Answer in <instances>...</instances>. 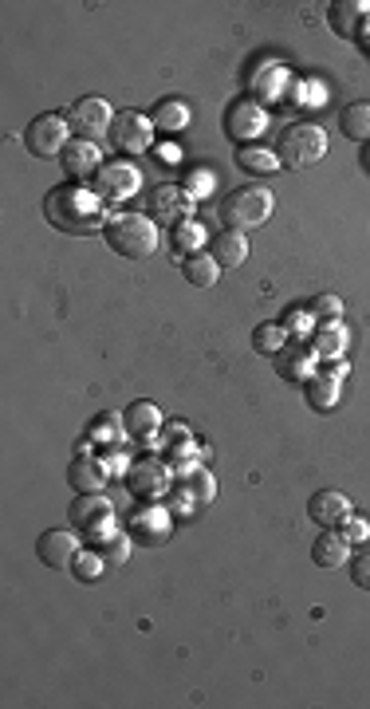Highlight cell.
I'll list each match as a JSON object with an SVG mask.
<instances>
[{
    "label": "cell",
    "mask_w": 370,
    "mask_h": 709,
    "mask_svg": "<svg viewBox=\"0 0 370 709\" xmlns=\"http://www.w3.org/2000/svg\"><path fill=\"white\" fill-rule=\"evenodd\" d=\"M44 217L67 233V237H91V233H103L107 221H103V201L95 197V190L71 182V186H56L44 197Z\"/></svg>",
    "instance_id": "1"
},
{
    "label": "cell",
    "mask_w": 370,
    "mask_h": 709,
    "mask_svg": "<svg viewBox=\"0 0 370 709\" xmlns=\"http://www.w3.org/2000/svg\"><path fill=\"white\" fill-rule=\"evenodd\" d=\"M103 237L126 260H150L158 253V245H162L158 225L150 217H142V213H119V217H111L107 229H103Z\"/></svg>",
    "instance_id": "2"
},
{
    "label": "cell",
    "mask_w": 370,
    "mask_h": 709,
    "mask_svg": "<svg viewBox=\"0 0 370 709\" xmlns=\"http://www.w3.org/2000/svg\"><path fill=\"white\" fill-rule=\"evenodd\" d=\"M323 154H327V134L315 123H292L276 138V158L284 170H308L315 162H323Z\"/></svg>",
    "instance_id": "3"
},
{
    "label": "cell",
    "mask_w": 370,
    "mask_h": 709,
    "mask_svg": "<svg viewBox=\"0 0 370 709\" xmlns=\"http://www.w3.org/2000/svg\"><path fill=\"white\" fill-rule=\"evenodd\" d=\"M272 209H276L272 190H264V186H241V190H233V194L221 201V221L229 229H237V233H248V229L268 225Z\"/></svg>",
    "instance_id": "4"
},
{
    "label": "cell",
    "mask_w": 370,
    "mask_h": 709,
    "mask_svg": "<svg viewBox=\"0 0 370 709\" xmlns=\"http://www.w3.org/2000/svg\"><path fill=\"white\" fill-rule=\"evenodd\" d=\"M67 127L75 138H83V142H99V138H111V127H115V111H111V103L107 99H99V95H83L79 103H71L67 107Z\"/></svg>",
    "instance_id": "5"
},
{
    "label": "cell",
    "mask_w": 370,
    "mask_h": 709,
    "mask_svg": "<svg viewBox=\"0 0 370 709\" xmlns=\"http://www.w3.org/2000/svg\"><path fill=\"white\" fill-rule=\"evenodd\" d=\"M24 146H28L32 158H44V162L63 158V150L71 146V127H67V119L56 115V111L36 115V119L28 123V130H24Z\"/></svg>",
    "instance_id": "6"
},
{
    "label": "cell",
    "mask_w": 370,
    "mask_h": 709,
    "mask_svg": "<svg viewBox=\"0 0 370 709\" xmlns=\"http://www.w3.org/2000/svg\"><path fill=\"white\" fill-rule=\"evenodd\" d=\"M71 524L79 532H87L91 540H107L111 528H115V516H111V501L103 493H79V501L71 505Z\"/></svg>",
    "instance_id": "7"
},
{
    "label": "cell",
    "mask_w": 370,
    "mask_h": 709,
    "mask_svg": "<svg viewBox=\"0 0 370 709\" xmlns=\"http://www.w3.org/2000/svg\"><path fill=\"white\" fill-rule=\"evenodd\" d=\"M264 107L256 103V99H233L229 107H225V119H221V127L225 134L237 142V146H252V138L256 134H264Z\"/></svg>",
    "instance_id": "8"
},
{
    "label": "cell",
    "mask_w": 370,
    "mask_h": 709,
    "mask_svg": "<svg viewBox=\"0 0 370 709\" xmlns=\"http://www.w3.org/2000/svg\"><path fill=\"white\" fill-rule=\"evenodd\" d=\"M91 190H95V197H99L103 205H123V201H130V197L138 194V170H134L130 162L103 166V170L95 174Z\"/></svg>",
    "instance_id": "9"
},
{
    "label": "cell",
    "mask_w": 370,
    "mask_h": 709,
    "mask_svg": "<svg viewBox=\"0 0 370 709\" xmlns=\"http://www.w3.org/2000/svg\"><path fill=\"white\" fill-rule=\"evenodd\" d=\"M154 142V123L138 111H119L115 115V127H111V146L119 154H146Z\"/></svg>",
    "instance_id": "10"
},
{
    "label": "cell",
    "mask_w": 370,
    "mask_h": 709,
    "mask_svg": "<svg viewBox=\"0 0 370 709\" xmlns=\"http://www.w3.org/2000/svg\"><path fill=\"white\" fill-rule=\"evenodd\" d=\"M126 485H130L134 497L158 501V497L170 489V469H166V461H158V457H138V461L126 469Z\"/></svg>",
    "instance_id": "11"
},
{
    "label": "cell",
    "mask_w": 370,
    "mask_h": 709,
    "mask_svg": "<svg viewBox=\"0 0 370 709\" xmlns=\"http://www.w3.org/2000/svg\"><path fill=\"white\" fill-rule=\"evenodd\" d=\"M327 24L343 40H363L370 32V0H335L327 8Z\"/></svg>",
    "instance_id": "12"
},
{
    "label": "cell",
    "mask_w": 370,
    "mask_h": 709,
    "mask_svg": "<svg viewBox=\"0 0 370 709\" xmlns=\"http://www.w3.org/2000/svg\"><path fill=\"white\" fill-rule=\"evenodd\" d=\"M146 201H150V213H146V217H150L154 225H182V221H189V209L197 205L182 186H158Z\"/></svg>",
    "instance_id": "13"
},
{
    "label": "cell",
    "mask_w": 370,
    "mask_h": 709,
    "mask_svg": "<svg viewBox=\"0 0 370 709\" xmlns=\"http://www.w3.org/2000/svg\"><path fill=\"white\" fill-rule=\"evenodd\" d=\"M36 556L44 568H71V560L79 556V536L67 532V528H48L40 540H36Z\"/></svg>",
    "instance_id": "14"
},
{
    "label": "cell",
    "mask_w": 370,
    "mask_h": 709,
    "mask_svg": "<svg viewBox=\"0 0 370 709\" xmlns=\"http://www.w3.org/2000/svg\"><path fill=\"white\" fill-rule=\"evenodd\" d=\"M63 170L71 182H95V174L103 170V154L95 142H83V138H71V146L63 150Z\"/></svg>",
    "instance_id": "15"
},
{
    "label": "cell",
    "mask_w": 370,
    "mask_h": 709,
    "mask_svg": "<svg viewBox=\"0 0 370 709\" xmlns=\"http://www.w3.org/2000/svg\"><path fill=\"white\" fill-rule=\"evenodd\" d=\"M107 477H111L107 461H99V457H91V453H79V457L67 465V481H71L75 493H103Z\"/></svg>",
    "instance_id": "16"
},
{
    "label": "cell",
    "mask_w": 370,
    "mask_h": 709,
    "mask_svg": "<svg viewBox=\"0 0 370 709\" xmlns=\"http://www.w3.org/2000/svg\"><path fill=\"white\" fill-rule=\"evenodd\" d=\"M351 513H355V509H351V501H347L343 493H335V489H319V493H311L308 516L319 524V528H339Z\"/></svg>",
    "instance_id": "17"
},
{
    "label": "cell",
    "mask_w": 370,
    "mask_h": 709,
    "mask_svg": "<svg viewBox=\"0 0 370 709\" xmlns=\"http://www.w3.org/2000/svg\"><path fill=\"white\" fill-rule=\"evenodd\" d=\"M315 351H311L308 343H288L280 355H276V375L280 379H288V383H308L311 375H315Z\"/></svg>",
    "instance_id": "18"
},
{
    "label": "cell",
    "mask_w": 370,
    "mask_h": 709,
    "mask_svg": "<svg viewBox=\"0 0 370 709\" xmlns=\"http://www.w3.org/2000/svg\"><path fill=\"white\" fill-rule=\"evenodd\" d=\"M311 560H315L319 568H339V564L351 560V540H347L339 528H323V532L315 536V544H311Z\"/></svg>",
    "instance_id": "19"
},
{
    "label": "cell",
    "mask_w": 370,
    "mask_h": 709,
    "mask_svg": "<svg viewBox=\"0 0 370 709\" xmlns=\"http://www.w3.org/2000/svg\"><path fill=\"white\" fill-rule=\"evenodd\" d=\"M304 394H308V406L311 410H319V414H327V410H335L339 406V394H343V379L327 367V371H319V375H311L308 387H304Z\"/></svg>",
    "instance_id": "20"
},
{
    "label": "cell",
    "mask_w": 370,
    "mask_h": 709,
    "mask_svg": "<svg viewBox=\"0 0 370 709\" xmlns=\"http://www.w3.org/2000/svg\"><path fill=\"white\" fill-rule=\"evenodd\" d=\"M347 343H351V335H347V327L339 320L319 323L315 335H311V351H315L319 359H327V363H335L339 355H347Z\"/></svg>",
    "instance_id": "21"
},
{
    "label": "cell",
    "mask_w": 370,
    "mask_h": 709,
    "mask_svg": "<svg viewBox=\"0 0 370 709\" xmlns=\"http://www.w3.org/2000/svg\"><path fill=\"white\" fill-rule=\"evenodd\" d=\"M209 257L217 260L221 268H237L248 260V237L237 229H221L213 241H209Z\"/></svg>",
    "instance_id": "22"
},
{
    "label": "cell",
    "mask_w": 370,
    "mask_h": 709,
    "mask_svg": "<svg viewBox=\"0 0 370 709\" xmlns=\"http://www.w3.org/2000/svg\"><path fill=\"white\" fill-rule=\"evenodd\" d=\"M123 422H126V434L130 438H150V434H158L162 430V410L154 406V402H130L123 410Z\"/></svg>",
    "instance_id": "23"
},
{
    "label": "cell",
    "mask_w": 370,
    "mask_h": 709,
    "mask_svg": "<svg viewBox=\"0 0 370 709\" xmlns=\"http://www.w3.org/2000/svg\"><path fill=\"white\" fill-rule=\"evenodd\" d=\"M170 536V516L162 509H146V513H134L130 520V540H142V544H162Z\"/></svg>",
    "instance_id": "24"
},
{
    "label": "cell",
    "mask_w": 370,
    "mask_h": 709,
    "mask_svg": "<svg viewBox=\"0 0 370 709\" xmlns=\"http://www.w3.org/2000/svg\"><path fill=\"white\" fill-rule=\"evenodd\" d=\"M178 493L185 497V501H182L185 509H189V505L197 509V505H209V501L217 497V481H213L205 469H189V473H182V485H178Z\"/></svg>",
    "instance_id": "25"
},
{
    "label": "cell",
    "mask_w": 370,
    "mask_h": 709,
    "mask_svg": "<svg viewBox=\"0 0 370 709\" xmlns=\"http://www.w3.org/2000/svg\"><path fill=\"white\" fill-rule=\"evenodd\" d=\"M182 276L189 288H213L217 284V276H221V264L209 257V253H193V257L182 260Z\"/></svg>",
    "instance_id": "26"
},
{
    "label": "cell",
    "mask_w": 370,
    "mask_h": 709,
    "mask_svg": "<svg viewBox=\"0 0 370 709\" xmlns=\"http://www.w3.org/2000/svg\"><path fill=\"white\" fill-rule=\"evenodd\" d=\"M237 166L245 174L268 178V174L280 170V158H276V150H264V146H237Z\"/></svg>",
    "instance_id": "27"
},
{
    "label": "cell",
    "mask_w": 370,
    "mask_h": 709,
    "mask_svg": "<svg viewBox=\"0 0 370 709\" xmlns=\"http://www.w3.org/2000/svg\"><path fill=\"white\" fill-rule=\"evenodd\" d=\"M288 347V327L284 323H256L252 327V351L256 355H280Z\"/></svg>",
    "instance_id": "28"
},
{
    "label": "cell",
    "mask_w": 370,
    "mask_h": 709,
    "mask_svg": "<svg viewBox=\"0 0 370 709\" xmlns=\"http://www.w3.org/2000/svg\"><path fill=\"white\" fill-rule=\"evenodd\" d=\"M339 130L351 142H370V103H347L339 111Z\"/></svg>",
    "instance_id": "29"
},
{
    "label": "cell",
    "mask_w": 370,
    "mask_h": 709,
    "mask_svg": "<svg viewBox=\"0 0 370 709\" xmlns=\"http://www.w3.org/2000/svg\"><path fill=\"white\" fill-rule=\"evenodd\" d=\"M150 123H154L158 130H170V134H178V130L189 127V103H185V99H162V103L154 107Z\"/></svg>",
    "instance_id": "30"
},
{
    "label": "cell",
    "mask_w": 370,
    "mask_h": 709,
    "mask_svg": "<svg viewBox=\"0 0 370 709\" xmlns=\"http://www.w3.org/2000/svg\"><path fill=\"white\" fill-rule=\"evenodd\" d=\"M213 186H217V174L213 170H205V166H193V170H185L182 174V190L193 201H201V197L213 194Z\"/></svg>",
    "instance_id": "31"
},
{
    "label": "cell",
    "mask_w": 370,
    "mask_h": 709,
    "mask_svg": "<svg viewBox=\"0 0 370 709\" xmlns=\"http://www.w3.org/2000/svg\"><path fill=\"white\" fill-rule=\"evenodd\" d=\"M205 245V229L197 225V221H182L178 229H174V249H178V257H193L197 249Z\"/></svg>",
    "instance_id": "32"
},
{
    "label": "cell",
    "mask_w": 370,
    "mask_h": 709,
    "mask_svg": "<svg viewBox=\"0 0 370 709\" xmlns=\"http://www.w3.org/2000/svg\"><path fill=\"white\" fill-rule=\"evenodd\" d=\"M71 572H75V580L79 583L99 580V572H103V556H99V548H95V552H83V548H79V556L71 560Z\"/></svg>",
    "instance_id": "33"
},
{
    "label": "cell",
    "mask_w": 370,
    "mask_h": 709,
    "mask_svg": "<svg viewBox=\"0 0 370 709\" xmlns=\"http://www.w3.org/2000/svg\"><path fill=\"white\" fill-rule=\"evenodd\" d=\"M119 426H126L123 414H99V418L91 422L87 438H91V442H119Z\"/></svg>",
    "instance_id": "34"
},
{
    "label": "cell",
    "mask_w": 370,
    "mask_h": 709,
    "mask_svg": "<svg viewBox=\"0 0 370 709\" xmlns=\"http://www.w3.org/2000/svg\"><path fill=\"white\" fill-rule=\"evenodd\" d=\"M103 544H107V548H99V556H103V564H126V560H130V544H134V540H130V532H119V536H107V540H103Z\"/></svg>",
    "instance_id": "35"
},
{
    "label": "cell",
    "mask_w": 370,
    "mask_h": 709,
    "mask_svg": "<svg viewBox=\"0 0 370 709\" xmlns=\"http://www.w3.org/2000/svg\"><path fill=\"white\" fill-rule=\"evenodd\" d=\"M308 312H311V316H315L319 323L339 320V316H343V300H339V296H331V292H323V296H315V300H311Z\"/></svg>",
    "instance_id": "36"
},
{
    "label": "cell",
    "mask_w": 370,
    "mask_h": 709,
    "mask_svg": "<svg viewBox=\"0 0 370 709\" xmlns=\"http://www.w3.org/2000/svg\"><path fill=\"white\" fill-rule=\"evenodd\" d=\"M339 532H343L351 544H363V540H370V524L363 520V516H355V513H351L347 520H343V524H339Z\"/></svg>",
    "instance_id": "37"
},
{
    "label": "cell",
    "mask_w": 370,
    "mask_h": 709,
    "mask_svg": "<svg viewBox=\"0 0 370 709\" xmlns=\"http://www.w3.org/2000/svg\"><path fill=\"white\" fill-rule=\"evenodd\" d=\"M315 316H311V312H292V316H288V335H311V331H315Z\"/></svg>",
    "instance_id": "38"
},
{
    "label": "cell",
    "mask_w": 370,
    "mask_h": 709,
    "mask_svg": "<svg viewBox=\"0 0 370 709\" xmlns=\"http://www.w3.org/2000/svg\"><path fill=\"white\" fill-rule=\"evenodd\" d=\"M351 576H355V583H359L363 591H370V552L351 560Z\"/></svg>",
    "instance_id": "39"
},
{
    "label": "cell",
    "mask_w": 370,
    "mask_h": 709,
    "mask_svg": "<svg viewBox=\"0 0 370 709\" xmlns=\"http://www.w3.org/2000/svg\"><path fill=\"white\" fill-rule=\"evenodd\" d=\"M363 166L370 170V142H367V150H363Z\"/></svg>",
    "instance_id": "40"
}]
</instances>
